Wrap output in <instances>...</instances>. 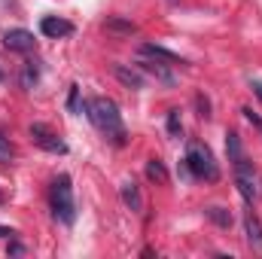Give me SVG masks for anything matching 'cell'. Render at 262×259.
<instances>
[{"instance_id": "1", "label": "cell", "mask_w": 262, "mask_h": 259, "mask_svg": "<svg viewBox=\"0 0 262 259\" xmlns=\"http://www.w3.org/2000/svg\"><path fill=\"white\" fill-rule=\"evenodd\" d=\"M85 113L92 119V125L98 131H104L107 137H113L116 146L125 143V128H122V116H119V107L110 101V98H92L85 104Z\"/></svg>"}, {"instance_id": "2", "label": "cell", "mask_w": 262, "mask_h": 259, "mask_svg": "<svg viewBox=\"0 0 262 259\" xmlns=\"http://www.w3.org/2000/svg\"><path fill=\"white\" fill-rule=\"evenodd\" d=\"M183 165L189 168V174H192V177L210 180V183H213V180H220V168H216V162H213L210 146H204V143H198V140H192V143H189Z\"/></svg>"}, {"instance_id": "3", "label": "cell", "mask_w": 262, "mask_h": 259, "mask_svg": "<svg viewBox=\"0 0 262 259\" xmlns=\"http://www.w3.org/2000/svg\"><path fill=\"white\" fill-rule=\"evenodd\" d=\"M49 201H52V213L58 223L70 226L76 220V204H73V189H70V177L61 174L52 180V189H49Z\"/></svg>"}, {"instance_id": "4", "label": "cell", "mask_w": 262, "mask_h": 259, "mask_svg": "<svg viewBox=\"0 0 262 259\" xmlns=\"http://www.w3.org/2000/svg\"><path fill=\"white\" fill-rule=\"evenodd\" d=\"M28 134H31V140H34L37 146H43L46 153H58V156H61V153H67V143L52 128H46L43 122H34V125L28 128Z\"/></svg>"}, {"instance_id": "5", "label": "cell", "mask_w": 262, "mask_h": 259, "mask_svg": "<svg viewBox=\"0 0 262 259\" xmlns=\"http://www.w3.org/2000/svg\"><path fill=\"white\" fill-rule=\"evenodd\" d=\"M235 183H238V192L244 195L247 204L256 201V186H253V162H247L244 156L235 162Z\"/></svg>"}, {"instance_id": "6", "label": "cell", "mask_w": 262, "mask_h": 259, "mask_svg": "<svg viewBox=\"0 0 262 259\" xmlns=\"http://www.w3.org/2000/svg\"><path fill=\"white\" fill-rule=\"evenodd\" d=\"M34 34L31 31H25V28H12V31H6L3 34V46L6 49H12V52H31L34 49Z\"/></svg>"}, {"instance_id": "7", "label": "cell", "mask_w": 262, "mask_h": 259, "mask_svg": "<svg viewBox=\"0 0 262 259\" xmlns=\"http://www.w3.org/2000/svg\"><path fill=\"white\" fill-rule=\"evenodd\" d=\"M113 76L125 85V89H143L146 85V79H143V73H140V67H128V64H113Z\"/></svg>"}, {"instance_id": "8", "label": "cell", "mask_w": 262, "mask_h": 259, "mask_svg": "<svg viewBox=\"0 0 262 259\" xmlns=\"http://www.w3.org/2000/svg\"><path fill=\"white\" fill-rule=\"evenodd\" d=\"M137 67L143 70V73H149V76H156L159 82H165V85H174V73L168 70L165 64H159V58H146V55H140V61Z\"/></svg>"}, {"instance_id": "9", "label": "cell", "mask_w": 262, "mask_h": 259, "mask_svg": "<svg viewBox=\"0 0 262 259\" xmlns=\"http://www.w3.org/2000/svg\"><path fill=\"white\" fill-rule=\"evenodd\" d=\"M244 232H247V244H250L256 253H262V223L253 210L244 217Z\"/></svg>"}, {"instance_id": "10", "label": "cell", "mask_w": 262, "mask_h": 259, "mask_svg": "<svg viewBox=\"0 0 262 259\" xmlns=\"http://www.w3.org/2000/svg\"><path fill=\"white\" fill-rule=\"evenodd\" d=\"M40 31H43L46 37L58 40V37L73 34V25H70V21H64V18H55V15H49V18H43V21H40Z\"/></svg>"}, {"instance_id": "11", "label": "cell", "mask_w": 262, "mask_h": 259, "mask_svg": "<svg viewBox=\"0 0 262 259\" xmlns=\"http://www.w3.org/2000/svg\"><path fill=\"white\" fill-rule=\"evenodd\" d=\"M140 55H146V58H159V61H168V64H186L180 55H174V52H168L165 46H156V43H143V46H140Z\"/></svg>"}, {"instance_id": "12", "label": "cell", "mask_w": 262, "mask_h": 259, "mask_svg": "<svg viewBox=\"0 0 262 259\" xmlns=\"http://www.w3.org/2000/svg\"><path fill=\"white\" fill-rule=\"evenodd\" d=\"M119 192H122V201L128 204L131 210H137V213L143 210V195H140V186H137L134 180H125V183L119 186Z\"/></svg>"}, {"instance_id": "13", "label": "cell", "mask_w": 262, "mask_h": 259, "mask_svg": "<svg viewBox=\"0 0 262 259\" xmlns=\"http://www.w3.org/2000/svg\"><path fill=\"white\" fill-rule=\"evenodd\" d=\"M104 28L107 31H113V34H137V25L134 21H128V18H119V15H110L107 21H104Z\"/></svg>"}, {"instance_id": "14", "label": "cell", "mask_w": 262, "mask_h": 259, "mask_svg": "<svg viewBox=\"0 0 262 259\" xmlns=\"http://www.w3.org/2000/svg\"><path fill=\"white\" fill-rule=\"evenodd\" d=\"M146 177H149L152 183H168V168H165V162H162V159H149V162H146Z\"/></svg>"}, {"instance_id": "15", "label": "cell", "mask_w": 262, "mask_h": 259, "mask_svg": "<svg viewBox=\"0 0 262 259\" xmlns=\"http://www.w3.org/2000/svg\"><path fill=\"white\" fill-rule=\"evenodd\" d=\"M204 213H207V220H210V223H216L220 229H229V226H232V213H229L226 207H207Z\"/></svg>"}, {"instance_id": "16", "label": "cell", "mask_w": 262, "mask_h": 259, "mask_svg": "<svg viewBox=\"0 0 262 259\" xmlns=\"http://www.w3.org/2000/svg\"><path fill=\"white\" fill-rule=\"evenodd\" d=\"M226 149H229V159H232V162H238V159L244 156V153H241V137H238L235 131L226 134Z\"/></svg>"}, {"instance_id": "17", "label": "cell", "mask_w": 262, "mask_h": 259, "mask_svg": "<svg viewBox=\"0 0 262 259\" xmlns=\"http://www.w3.org/2000/svg\"><path fill=\"white\" fill-rule=\"evenodd\" d=\"M180 131H183V125H180V110H171L168 113V134L171 137H180Z\"/></svg>"}, {"instance_id": "18", "label": "cell", "mask_w": 262, "mask_h": 259, "mask_svg": "<svg viewBox=\"0 0 262 259\" xmlns=\"http://www.w3.org/2000/svg\"><path fill=\"white\" fill-rule=\"evenodd\" d=\"M15 159V146L9 143V137L0 134V162H12Z\"/></svg>"}, {"instance_id": "19", "label": "cell", "mask_w": 262, "mask_h": 259, "mask_svg": "<svg viewBox=\"0 0 262 259\" xmlns=\"http://www.w3.org/2000/svg\"><path fill=\"white\" fill-rule=\"evenodd\" d=\"M67 110H70V113H79V85H76V82H73L70 92H67Z\"/></svg>"}, {"instance_id": "20", "label": "cell", "mask_w": 262, "mask_h": 259, "mask_svg": "<svg viewBox=\"0 0 262 259\" xmlns=\"http://www.w3.org/2000/svg\"><path fill=\"white\" fill-rule=\"evenodd\" d=\"M195 107H198V116L201 119H210V101L204 95H195Z\"/></svg>"}, {"instance_id": "21", "label": "cell", "mask_w": 262, "mask_h": 259, "mask_svg": "<svg viewBox=\"0 0 262 259\" xmlns=\"http://www.w3.org/2000/svg\"><path fill=\"white\" fill-rule=\"evenodd\" d=\"M21 82H25L28 89H31V85L37 82V67H34V61H31V64L25 67V76H21Z\"/></svg>"}, {"instance_id": "22", "label": "cell", "mask_w": 262, "mask_h": 259, "mask_svg": "<svg viewBox=\"0 0 262 259\" xmlns=\"http://www.w3.org/2000/svg\"><path fill=\"white\" fill-rule=\"evenodd\" d=\"M241 113H244V116H247V119H250L253 125H259V128H262V119H259V116H256V113H253V110H250V107H244Z\"/></svg>"}, {"instance_id": "23", "label": "cell", "mask_w": 262, "mask_h": 259, "mask_svg": "<svg viewBox=\"0 0 262 259\" xmlns=\"http://www.w3.org/2000/svg\"><path fill=\"white\" fill-rule=\"evenodd\" d=\"M250 89L256 92V98L262 101V79H253V82H250Z\"/></svg>"}, {"instance_id": "24", "label": "cell", "mask_w": 262, "mask_h": 259, "mask_svg": "<svg viewBox=\"0 0 262 259\" xmlns=\"http://www.w3.org/2000/svg\"><path fill=\"white\" fill-rule=\"evenodd\" d=\"M9 253H12V256H21V253H25V247H21V244H9Z\"/></svg>"}, {"instance_id": "25", "label": "cell", "mask_w": 262, "mask_h": 259, "mask_svg": "<svg viewBox=\"0 0 262 259\" xmlns=\"http://www.w3.org/2000/svg\"><path fill=\"white\" fill-rule=\"evenodd\" d=\"M12 235H15L12 229H6V226H0V238H12Z\"/></svg>"}, {"instance_id": "26", "label": "cell", "mask_w": 262, "mask_h": 259, "mask_svg": "<svg viewBox=\"0 0 262 259\" xmlns=\"http://www.w3.org/2000/svg\"><path fill=\"white\" fill-rule=\"evenodd\" d=\"M168 3H180V0H168Z\"/></svg>"}, {"instance_id": "27", "label": "cell", "mask_w": 262, "mask_h": 259, "mask_svg": "<svg viewBox=\"0 0 262 259\" xmlns=\"http://www.w3.org/2000/svg\"><path fill=\"white\" fill-rule=\"evenodd\" d=\"M0 79H3V73H0Z\"/></svg>"}]
</instances>
